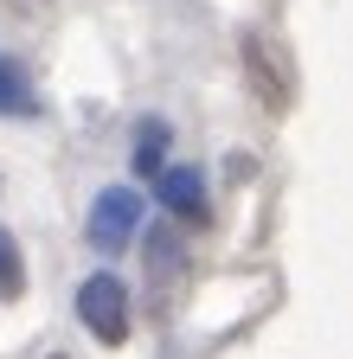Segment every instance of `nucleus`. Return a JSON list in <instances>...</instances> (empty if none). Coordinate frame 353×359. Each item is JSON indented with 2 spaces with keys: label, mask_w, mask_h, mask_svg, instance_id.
<instances>
[{
  "label": "nucleus",
  "mask_w": 353,
  "mask_h": 359,
  "mask_svg": "<svg viewBox=\"0 0 353 359\" xmlns=\"http://www.w3.org/2000/svg\"><path fill=\"white\" fill-rule=\"evenodd\" d=\"M77 321L91 327L103 346H122V340H128V289H122V276H109V269H103V276L84 283V289H77Z\"/></svg>",
  "instance_id": "obj_1"
},
{
  "label": "nucleus",
  "mask_w": 353,
  "mask_h": 359,
  "mask_svg": "<svg viewBox=\"0 0 353 359\" xmlns=\"http://www.w3.org/2000/svg\"><path fill=\"white\" fill-rule=\"evenodd\" d=\"M238 65H244V83L257 90V103L270 109V116H283V109L295 103V77H289V71H283V58L270 52V39L244 32V45H238Z\"/></svg>",
  "instance_id": "obj_2"
},
{
  "label": "nucleus",
  "mask_w": 353,
  "mask_h": 359,
  "mask_svg": "<svg viewBox=\"0 0 353 359\" xmlns=\"http://www.w3.org/2000/svg\"><path fill=\"white\" fill-rule=\"evenodd\" d=\"M135 224H142V193H128V187L97 193V205H91V244L97 250H122L135 238Z\"/></svg>",
  "instance_id": "obj_3"
},
{
  "label": "nucleus",
  "mask_w": 353,
  "mask_h": 359,
  "mask_svg": "<svg viewBox=\"0 0 353 359\" xmlns=\"http://www.w3.org/2000/svg\"><path fill=\"white\" fill-rule=\"evenodd\" d=\"M154 193H161V205H167L173 218L206 224V180H199L193 167H161V173H154Z\"/></svg>",
  "instance_id": "obj_4"
},
{
  "label": "nucleus",
  "mask_w": 353,
  "mask_h": 359,
  "mask_svg": "<svg viewBox=\"0 0 353 359\" xmlns=\"http://www.w3.org/2000/svg\"><path fill=\"white\" fill-rule=\"evenodd\" d=\"M128 161H135L142 180H154V173L167 167V122H161V116H148V122L135 128V154H128Z\"/></svg>",
  "instance_id": "obj_5"
},
{
  "label": "nucleus",
  "mask_w": 353,
  "mask_h": 359,
  "mask_svg": "<svg viewBox=\"0 0 353 359\" xmlns=\"http://www.w3.org/2000/svg\"><path fill=\"white\" fill-rule=\"evenodd\" d=\"M39 103H32V83H26V71L13 65V58H0V116H32Z\"/></svg>",
  "instance_id": "obj_6"
},
{
  "label": "nucleus",
  "mask_w": 353,
  "mask_h": 359,
  "mask_svg": "<svg viewBox=\"0 0 353 359\" xmlns=\"http://www.w3.org/2000/svg\"><path fill=\"white\" fill-rule=\"evenodd\" d=\"M26 289V263H20V244H13V231H0V302H13Z\"/></svg>",
  "instance_id": "obj_7"
},
{
  "label": "nucleus",
  "mask_w": 353,
  "mask_h": 359,
  "mask_svg": "<svg viewBox=\"0 0 353 359\" xmlns=\"http://www.w3.org/2000/svg\"><path fill=\"white\" fill-rule=\"evenodd\" d=\"M148 250H154V269H173V257H180L173 231H154V238H148Z\"/></svg>",
  "instance_id": "obj_8"
}]
</instances>
